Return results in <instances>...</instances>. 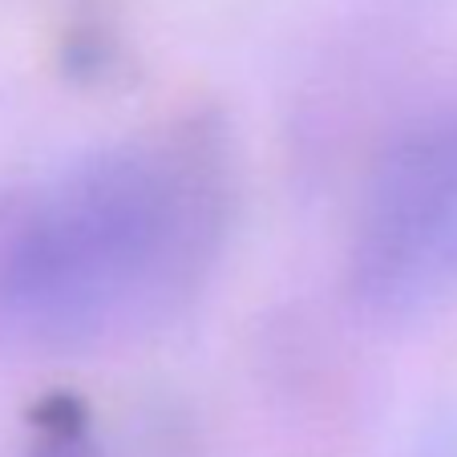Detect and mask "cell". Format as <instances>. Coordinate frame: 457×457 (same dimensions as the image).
<instances>
[{
	"mask_svg": "<svg viewBox=\"0 0 457 457\" xmlns=\"http://www.w3.org/2000/svg\"><path fill=\"white\" fill-rule=\"evenodd\" d=\"M227 231L223 150L166 129L97 150L0 231V320L41 348H105L158 328L203 287Z\"/></svg>",
	"mask_w": 457,
	"mask_h": 457,
	"instance_id": "6da1fadb",
	"label": "cell"
},
{
	"mask_svg": "<svg viewBox=\"0 0 457 457\" xmlns=\"http://www.w3.org/2000/svg\"><path fill=\"white\" fill-rule=\"evenodd\" d=\"M348 268L356 300L380 316H413L457 295V102L380 158Z\"/></svg>",
	"mask_w": 457,
	"mask_h": 457,
	"instance_id": "7a4b0ae2",
	"label": "cell"
},
{
	"mask_svg": "<svg viewBox=\"0 0 457 457\" xmlns=\"http://www.w3.org/2000/svg\"><path fill=\"white\" fill-rule=\"evenodd\" d=\"M41 457H94V453H89V445L81 437H61V441H53Z\"/></svg>",
	"mask_w": 457,
	"mask_h": 457,
	"instance_id": "3957f363",
	"label": "cell"
}]
</instances>
